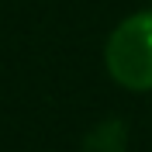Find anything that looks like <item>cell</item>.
Instances as JSON below:
<instances>
[{
    "label": "cell",
    "instance_id": "obj_1",
    "mask_svg": "<svg viewBox=\"0 0 152 152\" xmlns=\"http://www.w3.org/2000/svg\"><path fill=\"white\" fill-rule=\"evenodd\" d=\"M104 66L111 80L124 90L135 94L152 90V7L124 18L111 31L104 48Z\"/></svg>",
    "mask_w": 152,
    "mask_h": 152
},
{
    "label": "cell",
    "instance_id": "obj_2",
    "mask_svg": "<svg viewBox=\"0 0 152 152\" xmlns=\"http://www.w3.org/2000/svg\"><path fill=\"white\" fill-rule=\"evenodd\" d=\"M121 149H124V124L121 121H100L83 142V152H121Z\"/></svg>",
    "mask_w": 152,
    "mask_h": 152
}]
</instances>
